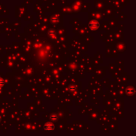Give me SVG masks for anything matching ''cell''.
Returning a JSON list of instances; mask_svg holds the SVG:
<instances>
[{"label": "cell", "mask_w": 136, "mask_h": 136, "mask_svg": "<svg viewBox=\"0 0 136 136\" xmlns=\"http://www.w3.org/2000/svg\"><path fill=\"white\" fill-rule=\"evenodd\" d=\"M50 118L51 119H52V120H56V119H57V116H56V115H54V114H53V115L51 116Z\"/></svg>", "instance_id": "277c9868"}, {"label": "cell", "mask_w": 136, "mask_h": 136, "mask_svg": "<svg viewBox=\"0 0 136 136\" xmlns=\"http://www.w3.org/2000/svg\"><path fill=\"white\" fill-rule=\"evenodd\" d=\"M99 24L98 23V22H96V21H92L90 23V27L92 28V29H96L97 27H98Z\"/></svg>", "instance_id": "3957f363"}, {"label": "cell", "mask_w": 136, "mask_h": 136, "mask_svg": "<svg viewBox=\"0 0 136 136\" xmlns=\"http://www.w3.org/2000/svg\"><path fill=\"white\" fill-rule=\"evenodd\" d=\"M44 130L47 132H53L54 130V126L51 123H47L45 125Z\"/></svg>", "instance_id": "6da1fadb"}, {"label": "cell", "mask_w": 136, "mask_h": 136, "mask_svg": "<svg viewBox=\"0 0 136 136\" xmlns=\"http://www.w3.org/2000/svg\"><path fill=\"white\" fill-rule=\"evenodd\" d=\"M3 84H4V82H3V80H2V78H0V86H3Z\"/></svg>", "instance_id": "5b68a950"}, {"label": "cell", "mask_w": 136, "mask_h": 136, "mask_svg": "<svg viewBox=\"0 0 136 136\" xmlns=\"http://www.w3.org/2000/svg\"><path fill=\"white\" fill-rule=\"evenodd\" d=\"M126 92L129 96H132L134 93V89L133 87H128L126 90Z\"/></svg>", "instance_id": "7a4b0ae2"}]
</instances>
